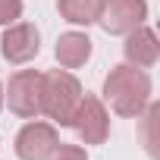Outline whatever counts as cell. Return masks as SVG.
Listing matches in <instances>:
<instances>
[{
  "label": "cell",
  "instance_id": "9",
  "mask_svg": "<svg viewBox=\"0 0 160 160\" xmlns=\"http://www.w3.org/2000/svg\"><path fill=\"white\" fill-rule=\"evenodd\" d=\"M91 47L94 41L85 35V32H63L57 38V47H53V57L63 69H78L85 66L88 57H91Z\"/></svg>",
  "mask_w": 160,
  "mask_h": 160
},
{
  "label": "cell",
  "instance_id": "10",
  "mask_svg": "<svg viewBox=\"0 0 160 160\" xmlns=\"http://www.w3.org/2000/svg\"><path fill=\"white\" fill-rule=\"evenodd\" d=\"M104 0H57V10L69 25H94Z\"/></svg>",
  "mask_w": 160,
  "mask_h": 160
},
{
  "label": "cell",
  "instance_id": "13",
  "mask_svg": "<svg viewBox=\"0 0 160 160\" xmlns=\"http://www.w3.org/2000/svg\"><path fill=\"white\" fill-rule=\"evenodd\" d=\"M22 19V0H0V25H13Z\"/></svg>",
  "mask_w": 160,
  "mask_h": 160
},
{
  "label": "cell",
  "instance_id": "8",
  "mask_svg": "<svg viewBox=\"0 0 160 160\" xmlns=\"http://www.w3.org/2000/svg\"><path fill=\"white\" fill-rule=\"evenodd\" d=\"M122 57L126 63L138 66V69H151L157 60H160V41H157V32L148 28V25H138L126 35V44H122Z\"/></svg>",
  "mask_w": 160,
  "mask_h": 160
},
{
  "label": "cell",
  "instance_id": "2",
  "mask_svg": "<svg viewBox=\"0 0 160 160\" xmlns=\"http://www.w3.org/2000/svg\"><path fill=\"white\" fill-rule=\"evenodd\" d=\"M85 88L69 69H50L41 72V113L53 119L57 126H69Z\"/></svg>",
  "mask_w": 160,
  "mask_h": 160
},
{
  "label": "cell",
  "instance_id": "12",
  "mask_svg": "<svg viewBox=\"0 0 160 160\" xmlns=\"http://www.w3.org/2000/svg\"><path fill=\"white\" fill-rule=\"evenodd\" d=\"M144 148H148V154L151 157H157V141H154V126H157V116H160V107L151 101L148 107H144Z\"/></svg>",
  "mask_w": 160,
  "mask_h": 160
},
{
  "label": "cell",
  "instance_id": "11",
  "mask_svg": "<svg viewBox=\"0 0 160 160\" xmlns=\"http://www.w3.org/2000/svg\"><path fill=\"white\" fill-rule=\"evenodd\" d=\"M41 160H88L85 148H78V144H66V141H57Z\"/></svg>",
  "mask_w": 160,
  "mask_h": 160
},
{
  "label": "cell",
  "instance_id": "4",
  "mask_svg": "<svg viewBox=\"0 0 160 160\" xmlns=\"http://www.w3.org/2000/svg\"><path fill=\"white\" fill-rule=\"evenodd\" d=\"M3 101L10 110L22 119H35L41 113V72L38 69H19L10 75V85L3 91Z\"/></svg>",
  "mask_w": 160,
  "mask_h": 160
},
{
  "label": "cell",
  "instance_id": "6",
  "mask_svg": "<svg viewBox=\"0 0 160 160\" xmlns=\"http://www.w3.org/2000/svg\"><path fill=\"white\" fill-rule=\"evenodd\" d=\"M38 50H41V32L32 22H13V25H7L3 38H0V53H3L7 63L22 66V63L35 60Z\"/></svg>",
  "mask_w": 160,
  "mask_h": 160
},
{
  "label": "cell",
  "instance_id": "7",
  "mask_svg": "<svg viewBox=\"0 0 160 160\" xmlns=\"http://www.w3.org/2000/svg\"><path fill=\"white\" fill-rule=\"evenodd\" d=\"M60 141L53 122H41V119H32L25 122L19 132H16V157L19 160H41L53 144Z\"/></svg>",
  "mask_w": 160,
  "mask_h": 160
},
{
  "label": "cell",
  "instance_id": "1",
  "mask_svg": "<svg viewBox=\"0 0 160 160\" xmlns=\"http://www.w3.org/2000/svg\"><path fill=\"white\" fill-rule=\"evenodd\" d=\"M151 91H154L151 75L132 63L113 66L104 78V101L122 119H138L144 113V107L151 104Z\"/></svg>",
  "mask_w": 160,
  "mask_h": 160
},
{
  "label": "cell",
  "instance_id": "14",
  "mask_svg": "<svg viewBox=\"0 0 160 160\" xmlns=\"http://www.w3.org/2000/svg\"><path fill=\"white\" fill-rule=\"evenodd\" d=\"M0 107H3V85H0Z\"/></svg>",
  "mask_w": 160,
  "mask_h": 160
},
{
  "label": "cell",
  "instance_id": "5",
  "mask_svg": "<svg viewBox=\"0 0 160 160\" xmlns=\"http://www.w3.org/2000/svg\"><path fill=\"white\" fill-rule=\"evenodd\" d=\"M148 19V0H104L98 25L107 35H129L132 28L144 25Z\"/></svg>",
  "mask_w": 160,
  "mask_h": 160
},
{
  "label": "cell",
  "instance_id": "3",
  "mask_svg": "<svg viewBox=\"0 0 160 160\" xmlns=\"http://www.w3.org/2000/svg\"><path fill=\"white\" fill-rule=\"evenodd\" d=\"M69 126L75 129V135L82 138L85 144H104L110 138V113H107V104L98 98V94H82Z\"/></svg>",
  "mask_w": 160,
  "mask_h": 160
}]
</instances>
